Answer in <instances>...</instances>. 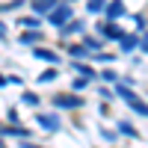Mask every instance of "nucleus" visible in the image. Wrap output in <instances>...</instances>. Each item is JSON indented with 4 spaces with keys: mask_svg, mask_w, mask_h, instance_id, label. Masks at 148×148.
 Wrapping results in <instances>:
<instances>
[{
    "mask_svg": "<svg viewBox=\"0 0 148 148\" xmlns=\"http://www.w3.org/2000/svg\"><path fill=\"white\" fill-rule=\"evenodd\" d=\"M51 21L56 24V27H65V24L71 21V6L62 3V6H51Z\"/></svg>",
    "mask_w": 148,
    "mask_h": 148,
    "instance_id": "1",
    "label": "nucleus"
},
{
    "mask_svg": "<svg viewBox=\"0 0 148 148\" xmlns=\"http://www.w3.org/2000/svg\"><path fill=\"white\" fill-rule=\"evenodd\" d=\"M119 95H121V98H125V101H127V104H130L133 110H136V113H139V116H145V113H148V110H145V101H139V98H136V95H133V92L127 89V86H119Z\"/></svg>",
    "mask_w": 148,
    "mask_h": 148,
    "instance_id": "2",
    "label": "nucleus"
},
{
    "mask_svg": "<svg viewBox=\"0 0 148 148\" xmlns=\"http://www.w3.org/2000/svg\"><path fill=\"white\" fill-rule=\"evenodd\" d=\"M53 107H56V110H65V107L74 110V107H83V101H80V98H74V95H56V98H53Z\"/></svg>",
    "mask_w": 148,
    "mask_h": 148,
    "instance_id": "3",
    "label": "nucleus"
},
{
    "mask_svg": "<svg viewBox=\"0 0 148 148\" xmlns=\"http://www.w3.org/2000/svg\"><path fill=\"white\" fill-rule=\"evenodd\" d=\"M104 9H107V18H110V21H116V18L125 15V3H121V0H113V3L104 6Z\"/></svg>",
    "mask_w": 148,
    "mask_h": 148,
    "instance_id": "4",
    "label": "nucleus"
},
{
    "mask_svg": "<svg viewBox=\"0 0 148 148\" xmlns=\"http://www.w3.org/2000/svg\"><path fill=\"white\" fill-rule=\"evenodd\" d=\"M39 125H42L45 130H56V127H59V119H56V116H42V113H39Z\"/></svg>",
    "mask_w": 148,
    "mask_h": 148,
    "instance_id": "5",
    "label": "nucleus"
},
{
    "mask_svg": "<svg viewBox=\"0 0 148 148\" xmlns=\"http://www.w3.org/2000/svg\"><path fill=\"white\" fill-rule=\"evenodd\" d=\"M101 33L107 36V39H116V42L121 39V36H125V33H121V30L116 27V24H104V27H101Z\"/></svg>",
    "mask_w": 148,
    "mask_h": 148,
    "instance_id": "6",
    "label": "nucleus"
},
{
    "mask_svg": "<svg viewBox=\"0 0 148 148\" xmlns=\"http://www.w3.org/2000/svg\"><path fill=\"white\" fill-rule=\"evenodd\" d=\"M51 6H56V0H33V9L45 15V12H51Z\"/></svg>",
    "mask_w": 148,
    "mask_h": 148,
    "instance_id": "7",
    "label": "nucleus"
},
{
    "mask_svg": "<svg viewBox=\"0 0 148 148\" xmlns=\"http://www.w3.org/2000/svg\"><path fill=\"white\" fill-rule=\"evenodd\" d=\"M0 133H6V136H30V130L27 127H0Z\"/></svg>",
    "mask_w": 148,
    "mask_h": 148,
    "instance_id": "8",
    "label": "nucleus"
},
{
    "mask_svg": "<svg viewBox=\"0 0 148 148\" xmlns=\"http://www.w3.org/2000/svg\"><path fill=\"white\" fill-rule=\"evenodd\" d=\"M36 56H39V59H45V62H56V59H59L53 51H45V47H36Z\"/></svg>",
    "mask_w": 148,
    "mask_h": 148,
    "instance_id": "9",
    "label": "nucleus"
},
{
    "mask_svg": "<svg viewBox=\"0 0 148 148\" xmlns=\"http://www.w3.org/2000/svg\"><path fill=\"white\" fill-rule=\"evenodd\" d=\"M42 39H45L42 33H24V36H21V42H24V45H36V42H42Z\"/></svg>",
    "mask_w": 148,
    "mask_h": 148,
    "instance_id": "10",
    "label": "nucleus"
},
{
    "mask_svg": "<svg viewBox=\"0 0 148 148\" xmlns=\"http://www.w3.org/2000/svg\"><path fill=\"white\" fill-rule=\"evenodd\" d=\"M80 30H83V24H68V27H62V39L71 36V33H80Z\"/></svg>",
    "mask_w": 148,
    "mask_h": 148,
    "instance_id": "11",
    "label": "nucleus"
},
{
    "mask_svg": "<svg viewBox=\"0 0 148 148\" xmlns=\"http://www.w3.org/2000/svg\"><path fill=\"white\" fill-rule=\"evenodd\" d=\"M86 9H89V12H101V9H104V0H89Z\"/></svg>",
    "mask_w": 148,
    "mask_h": 148,
    "instance_id": "12",
    "label": "nucleus"
},
{
    "mask_svg": "<svg viewBox=\"0 0 148 148\" xmlns=\"http://www.w3.org/2000/svg\"><path fill=\"white\" fill-rule=\"evenodd\" d=\"M74 68H77V71H80V74H86V77H89V80H92V77H95V71H92V68H89V65H83V62H77V65H74Z\"/></svg>",
    "mask_w": 148,
    "mask_h": 148,
    "instance_id": "13",
    "label": "nucleus"
},
{
    "mask_svg": "<svg viewBox=\"0 0 148 148\" xmlns=\"http://www.w3.org/2000/svg\"><path fill=\"white\" fill-rule=\"evenodd\" d=\"M119 130H121V133H127V136H136V130H133V125H127V121H121V125H119Z\"/></svg>",
    "mask_w": 148,
    "mask_h": 148,
    "instance_id": "14",
    "label": "nucleus"
},
{
    "mask_svg": "<svg viewBox=\"0 0 148 148\" xmlns=\"http://www.w3.org/2000/svg\"><path fill=\"white\" fill-rule=\"evenodd\" d=\"M56 77V71H45V74H39V83H51Z\"/></svg>",
    "mask_w": 148,
    "mask_h": 148,
    "instance_id": "15",
    "label": "nucleus"
},
{
    "mask_svg": "<svg viewBox=\"0 0 148 148\" xmlns=\"http://www.w3.org/2000/svg\"><path fill=\"white\" fill-rule=\"evenodd\" d=\"M21 24H24V27H39V21H36V18H24Z\"/></svg>",
    "mask_w": 148,
    "mask_h": 148,
    "instance_id": "16",
    "label": "nucleus"
},
{
    "mask_svg": "<svg viewBox=\"0 0 148 148\" xmlns=\"http://www.w3.org/2000/svg\"><path fill=\"white\" fill-rule=\"evenodd\" d=\"M24 104H33V107H36V104H39V98H36V95H24Z\"/></svg>",
    "mask_w": 148,
    "mask_h": 148,
    "instance_id": "17",
    "label": "nucleus"
},
{
    "mask_svg": "<svg viewBox=\"0 0 148 148\" xmlns=\"http://www.w3.org/2000/svg\"><path fill=\"white\" fill-rule=\"evenodd\" d=\"M133 21H136V27H139V30H145V18H142V15H133Z\"/></svg>",
    "mask_w": 148,
    "mask_h": 148,
    "instance_id": "18",
    "label": "nucleus"
},
{
    "mask_svg": "<svg viewBox=\"0 0 148 148\" xmlns=\"http://www.w3.org/2000/svg\"><path fill=\"white\" fill-rule=\"evenodd\" d=\"M6 83H9V80H6V77H3V74H0V89H3V86H6Z\"/></svg>",
    "mask_w": 148,
    "mask_h": 148,
    "instance_id": "19",
    "label": "nucleus"
},
{
    "mask_svg": "<svg viewBox=\"0 0 148 148\" xmlns=\"http://www.w3.org/2000/svg\"><path fill=\"white\" fill-rule=\"evenodd\" d=\"M3 36H6V27H3V24H0V39H3Z\"/></svg>",
    "mask_w": 148,
    "mask_h": 148,
    "instance_id": "20",
    "label": "nucleus"
}]
</instances>
